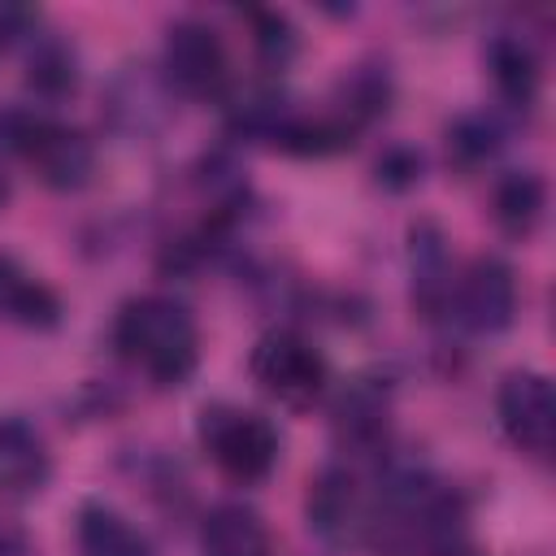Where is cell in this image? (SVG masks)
<instances>
[{"label": "cell", "instance_id": "6da1fadb", "mask_svg": "<svg viewBox=\"0 0 556 556\" xmlns=\"http://www.w3.org/2000/svg\"><path fill=\"white\" fill-rule=\"evenodd\" d=\"M117 356L156 387H182L200 365V330L174 295H130L113 317Z\"/></svg>", "mask_w": 556, "mask_h": 556}, {"label": "cell", "instance_id": "7a4b0ae2", "mask_svg": "<svg viewBox=\"0 0 556 556\" xmlns=\"http://www.w3.org/2000/svg\"><path fill=\"white\" fill-rule=\"evenodd\" d=\"M0 148L13 152L22 165H30L39 174V182H48L56 191L83 187L96 169L91 139L78 126L43 113L39 104H4L0 109Z\"/></svg>", "mask_w": 556, "mask_h": 556}, {"label": "cell", "instance_id": "3957f363", "mask_svg": "<svg viewBox=\"0 0 556 556\" xmlns=\"http://www.w3.org/2000/svg\"><path fill=\"white\" fill-rule=\"evenodd\" d=\"M200 452L213 460V469L230 482H261L278 465V430L265 413L243 404H204L195 421Z\"/></svg>", "mask_w": 556, "mask_h": 556}, {"label": "cell", "instance_id": "277c9868", "mask_svg": "<svg viewBox=\"0 0 556 556\" xmlns=\"http://www.w3.org/2000/svg\"><path fill=\"white\" fill-rule=\"evenodd\" d=\"M248 369H252V382L282 408H313L330 382V365H326L321 348L291 326L265 330L252 343Z\"/></svg>", "mask_w": 556, "mask_h": 556}, {"label": "cell", "instance_id": "5b68a950", "mask_svg": "<svg viewBox=\"0 0 556 556\" xmlns=\"http://www.w3.org/2000/svg\"><path fill=\"white\" fill-rule=\"evenodd\" d=\"M443 313L469 334H500L517 317V274L504 256H473L452 269L443 291Z\"/></svg>", "mask_w": 556, "mask_h": 556}, {"label": "cell", "instance_id": "8992f818", "mask_svg": "<svg viewBox=\"0 0 556 556\" xmlns=\"http://www.w3.org/2000/svg\"><path fill=\"white\" fill-rule=\"evenodd\" d=\"M165 83L187 100H222L230 87V52L200 17H178L161 43Z\"/></svg>", "mask_w": 556, "mask_h": 556}, {"label": "cell", "instance_id": "52a82bcc", "mask_svg": "<svg viewBox=\"0 0 556 556\" xmlns=\"http://www.w3.org/2000/svg\"><path fill=\"white\" fill-rule=\"evenodd\" d=\"M495 413H500V426H504V434H508V443L517 452H526L530 460H547L552 456V443H556V395H552L547 374H539V369L504 374L500 395H495Z\"/></svg>", "mask_w": 556, "mask_h": 556}, {"label": "cell", "instance_id": "ba28073f", "mask_svg": "<svg viewBox=\"0 0 556 556\" xmlns=\"http://www.w3.org/2000/svg\"><path fill=\"white\" fill-rule=\"evenodd\" d=\"M304 513H308V526L334 543V547H348V543H361L369 539L374 530V500L365 495L361 478L352 469H321L313 482H308V500H304Z\"/></svg>", "mask_w": 556, "mask_h": 556}, {"label": "cell", "instance_id": "9c48e42d", "mask_svg": "<svg viewBox=\"0 0 556 556\" xmlns=\"http://www.w3.org/2000/svg\"><path fill=\"white\" fill-rule=\"evenodd\" d=\"M48 478H52V452L43 434L17 413H0V495L9 500L39 495Z\"/></svg>", "mask_w": 556, "mask_h": 556}, {"label": "cell", "instance_id": "30bf717a", "mask_svg": "<svg viewBox=\"0 0 556 556\" xmlns=\"http://www.w3.org/2000/svg\"><path fill=\"white\" fill-rule=\"evenodd\" d=\"M0 317L22 330H56L65 317V304L48 278L26 269L17 256L0 252Z\"/></svg>", "mask_w": 556, "mask_h": 556}, {"label": "cell", "instance_id": "8fae6325", "mask_svg": "<svg viewBox=\"0 0 556 556\" xmlns=\"http://www.w3.org/2000/svg\"><path fill=\"white\" fill-rule=\"evenodd\" d=\"M200 556H274L269 526L248 504H213L200 521Z\"/></svg>", "mask_w": 556, "mask_h": 556}, {"label": "cell", "instance_id": "7c38bea8", "mask_svg": "<svg viewBox=\"0 0 556 556\" xmlns=\"http://www.w3.org/2000/svg\"><path fill=\"white\" fill-rule=\"evenodd\" d=\"M486 70H491V83H495V91H500V100L508 109H530L539 100L543 70H539V52L530 48V39H521L513 30L491 35V43H486Z\"/></svg>", "mask_w": 556, "mask_h": 556}, {"label": "cell", "instance_id": "4fadbf2b", "mask_svg": "<svg viewBox=\"0 0 556 556\" xmlns=\"http://www.w3.org/2000/svg\"><path fill=\"white\" fill-rule=\"evenodd\" d=\"M78 556H152L148 534L104 500H87L74 517Z\"/></svg>", "mask_w": 556, "mask_h": 556}, {"label": "cell", "instance_id": "5bb4252c", "mask_svg": "<svg viewBox=\"0 0 556 556\" xmlns=\"http://www.w3.org/2000/svg\"><path fill=\"white\" fill-rule=\"evenodd\" d=\"M334 430H339L343 447H352L356 456L382 452L387 439H391V408H387L382 387L356 382V387L339 400V408H334Z\"/></svg>", "mask_w": 556, "mask_h": 556}, {"label": "cell", "instance_id": "9a60e30c", "mask_svg": "<svg viewBox=\"0 0 556 556\" xmlns=\"http://www.w3.org/2000/svg\"><path fill=\"white\" fill-rule=\"evenodd\" d=\"M543 208H547V187L534 169H517V174H504L495 182L491 213H495L504 235H513V239L534 235V226L543 222Z\"/></svg>", "mask_w": 556, "mask_h": 556}, {"label": "cell", "instance_id": "2e32d148", "mask_svg": "<svg viewBox=\"0 0 556 556\" xmlns=\"http://www.w3.org/2000/svg\"><path fill=\"white\" fill-rule=\"evenodd\" d=\"M26 83H30L39 96H48V100L74 91V83H78V61H74V52H70L61 39H52V35L39 39V43L30 48V56H26Z\"/></svg>", "mask_w": 556, "mask_h": 556}, {"label": "cell", "instance_id": "e0dca14e", "mask_svg": "<svg viewBox=\"0 0 556 556\" xmlns=\"http://www.w3.org/2000/svg\"><path fill=\"white\" fill-rule=\"evenodd\" d=\"M248 17H252V30H256L252 43H256L261 61L274 65V70H282V65L295 56V48H300L295 26H291L287 13H278V9H252Z\"/></svg>", "mask_w": 556, "mask_h": 556}, {"label": "cell", "instance_id": "ac0fdd59", "mask_svg": "<svg viewBox=\"0 0 556 556\" xmlns=\"http://www.w3.org/2000/svg\"><path fill=\"white\" fill-rule=\"evenodd\" d=\"M495 148H500V126H495V117H486V113H469V117H460V122L447 130V152H452L460 165H478V161L495 156Z\"/></svg>", "mask_w": 556, "mask_h": 556}, {"label": "cell", "instance_id": "d6986e66", "mask_svg": "<svg viewBox=\"0 0 556 556\" xmlns=\"http://www.w3.org/2000/svg\"><path fill=\"white\" fill-rule=\"evenodd\" d=\"M35 17L26 13V9H13V4H0V48L13 39V35H22L26 26H30Z\"/></svg>", "mask_w": 556, "mask_h": 556}, {"label": "cell", "instance_id": "ffe728a7", "mask_svg": "<svg viewBox=\"0 0 556 556\" xmlns=\"http://www.w3.org/2000/svg\"><path fill=\"white\" fill-rule=\"evenodd\" d=\"M0 556H26L22 539H17V534H4V530H0Z\"/></svg>", "mask_w": 556, "mask_h": 556}, {"label": "cell", "instance_id": "44dd1931", "mask_svg": "<svg viewBox=\"0 0 556 556\" xmlns=\"http://www.w3.org/2000/svg\"><path fill=\"white\" fill-rule=\"evenodd\" d=\"M426 556H482V552H473V547H465V543H443V547H434V552H426Z\"/></svg>", "mask_w": 556, "mask_h": 556}, {"label": "cell", "instance_id": "7402d4cb", "mask_svg": "<svg viewBox=\"0 0 556 556\" xmlns=\"http://www.w3.org/2000/svg\"><path fill=\"white\" fill-rule=\"evenodd\" d=\"M4 200H9V178L0 174V204H4Z\"/></svg>", "mask_w": 556, "mask_h": 556}]
</instances>
